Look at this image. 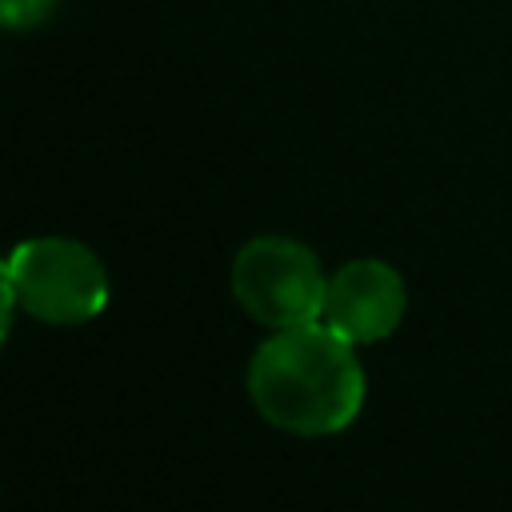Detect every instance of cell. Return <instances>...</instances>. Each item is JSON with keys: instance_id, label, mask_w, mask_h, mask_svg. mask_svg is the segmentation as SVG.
I'll use <instances>...</instances> for the list:
<instances>
[{"instance_id": "6da1fadb", "label": "cell", "mask_w": 512, "mask_h": 512, "mask_svg": "<svg viewBox=\"0 0 512 512\" xmlns=\"http://www.w3.org/2000/svg\"><path fill=\"white\" fill-rule=\"evenodd\" d=\"M364 364L356 344L324 320L272 332L248 360L256 412L296 436L344 432L364 408Z\"/></svg>"}, {"instance_id": "7a4b0ae2", "label": "cell", "mask_w": 512, "mask_h": 512, "mask_svg": "<svg viewBox=\"0 0 512 512\" xmlns=\"http://www.w3.org/2000/svg\"><path fill=\"white\" fill-rule=\"evenodd\" d=\"M4 292L44 324H84L108 304V272L80 240L36 236L4 260Z\"/></svg>"}, {"instance_id": "3957f363", "label": "cell", "mask_w": 512, "mask_h": 512, "mask_svg": "<svg viewBox=\"0 0 512 512\" xmlns=\"http://www.w3.org/2000/svg\"><path fill=\"white\" fill-rule=\"evenodd\" d=\"M232 292L256 324L280 332L324 316L328 276L308 244L292 236H256L232 260Z\"/></svg>"}, {"instance_id": "277c9868", "label": "cell", "mask_w": 512, "mask_h": 512, "mask_svg": "<svg viewBox=\"0 0 512 512\" xmlns=\"http://www.w3.org/2000/svg\"><path fill=\"white\" fill-rule=\"evenodd\" d=\"M404 308H408V292L392 264L348 260L328 276L320 320L352 344H376L400 328Z\"/></svg>"}, {"instance_id": "5b68a950", "label": "cell", "mask_w": 512, "mask_h": 512, "mask_svg": "<svg viewBox=\"0 0 512 512\" xmlns=\"http://www.w3.org/2000/svg\"><path fill=\"white\" fill-rule=\"evenodd\" d=\"M56 4H60V0H0V20H4V28L24 32V28L44 24Z\"/></svg>"}]
</instances>
